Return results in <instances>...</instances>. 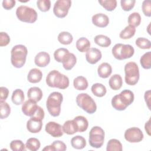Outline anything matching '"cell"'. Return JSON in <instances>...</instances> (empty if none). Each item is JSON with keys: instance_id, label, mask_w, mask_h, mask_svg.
<instances>
[{"instance_id": "obj_1", "label": "cell", "mask_w": 151, "mask_h": 151, "mask_svg": "<svg viewBox=\"0 0 151 151\" xmlns=\"http://www.w3.org/2000/svg\"><path fill=\"white\" fill-rule=\"evenodd\" d=\"M134 94L129 90H124L111 99V106L119 111L124 110L134 101Z\"/></svg>"}, {"instance_id": "obj_2", "label": "cell", "mask_w": 151, "mask_h": 151, "mask_svg": "<svg viewBox=\"0 0 151 151\" xmlns=\"http://www.w3.org/2000/svg\"><path fill=\"white\" fill-rule=\"evenodd\" d=\"M46 83L50 87L65 89L69 86L70 81L67 76L54 70L51 71L47 76Z\"/></svg>"}, {"instance_id": "obj_3", "label": "cell", "mask_w": 151, "mask_h": 151, "mask_svg": "<svg viewBox=\"0 0 151 151\" xmlns=\"http://www.w3.org/2000/svg\"><path fill=\"white\" fill-rule=\"evenodd\" d=\"M28 50L27 47L21 44L16 45L11 51V61L12 65L17 68H21L25 63Z\"/></svg>"}, {"instance_id": "obj_4", "label": "cell", "mask_w": 151, "mask_h": 151, "mask_svg": "<svg viewBox=\"0 0 151 151\" xmlns=\"http://www.w3.org/2000/svg\"><path fill=\"white\" fill-rule=\"evenodd\" d=\"M63 100V96L60 92L54 91L48 96L46 101V107L50 115L57 117L60 114Z\"/></svg>"}, {"instance_id": "obj_5", "label": "cell", "mask_w": 151, "mask_h": 151, "mask_svg": "<svg viewBox=\"0 0 151 151\" xmlns=\"http://www.w3.org/2000/svg\"><path fill=\"white\" fill-rule=\"evenodd\" d=\"M124 80L127 84L134 86L139 80V69L137 64L133 61L127 63L124 66Z\"/></svg>"}, {"instance_id": "obj_6", "label": "cell", "mask_w": 151, "mask_h": 151, "mask_svg": "<svg viewBox=\"0 0 151 151\" xmlns=\"http://www.w3.org/2000/svg\"><path fill=\"white\" fill-rule=\"evenodd\" d=\"M16 15L19 21L27 23H34L38 18L34 9L25 5H21L17 8Z\"/></svg>"}, {"instance_id": "obj_7", "label": "cell", "mask_w": 151, "mask_h": 151, "mask_svg": "<svg viewBox=\"0 0 151 151\" xmlns=\"http://www.w3.org/2000/svg\"><path fill=\"white\" fill-rule=\"evenodd\" d=\"M76 103L78 107L88 114H93L97 110V105L93 99L87 93H80L76 97Z\"/></svg>"}, {"instance_id": "obj_8", "label": "cell", "mask_w": 151, "mask_h": 151, "mask_svg": "<svg viewBox=\"0 0 151 151\" xmlns=\"http://www.w3.org/2000/svg\"><path fill=\"white\" fill-rule=\"evenodd\" d=\"M111 52L115 58L119 60H123L132 57L134 53V50L129 44L118 43L112 48Z\"/></svg>"}, {"instance_id": "obj_9", "label": "cell", "mask_w": 151, "mask_h": 151, "mask_svg": "<svg viewBox=\"0 0 151 151\" xmlns=\"http://www.w3.org/2000/svg\"><path fill=\"white\" fill-rule=\"evenodd\" d=\"M104 131L99 126H94L89 132L88 142L92 147L100 148L104 141Z\"/></svg>"}, {"instance_id": "obj_10", "label": "cell", "mask_w": 151, "mask_h": 151, "mask_svg": "<svg viewBox=\"0 0 151 151\" xmlns=\"http://www.w3.org/2000/svg\"><path fill=\"white\" fill-rule=\"evenodd\" d=\"M71 5L70 0H58L57 1L53 8L54 14L58 18H63L67 16L69 9Z\"/></svg>"}, {"instance_id": "obj_11", "label": "cell", "mask_w": 151, "mask_h": 151, "mask_svg": "<svg viewBox=\"0 0 151 151\" xmlns=\"http://www.w3.org/2000/svg\"><path fill=\"white\" fill-rule=\"evenodd\" d=\"M124 137L126 140L130 143H138L143 139L144 135L139 128L133 127L125 131Z\"/></svg>"}, {"instance_id": "obj_12", "label": "cell", "mask_w": 151, "mask_h": 151, "mask_svg": "<svg viewBox=\"0 0 151 151\" xmlns=\"http://www.w3.org/2000/svg\"><path fill=\"white\" fill-rule=\"evenodd\" d=\"M45 132L54 137H60L63 135V126L55 122H49L45 127Z\"/></svg>"}, {"instance_id": "obj_13", "label": "cell", "mask_w": 151, "mask_h": 151, "mask_svg": "<svg viewBox=\"0 0 151 151\" xmlns=\"http://www.w3.org/2000/svg\"><path fill=\"white\" fill-rule=\"evenodd\" d=\"M102 57L101 51L96 48H90L86 54V61L91 64H94L99 61Z\"/></svg>"}, {"instance_id": "obj_14", "label": "cell", "mask_w": 151, "mask_h": 151, "mask_svg": "<svg viewBox=\"0 0 151 151\" xmlns=\"http://www.w3.org/2000/svg\"><path fill=\"white\" fill-rule=\"evenodd\" d=\"M38 106L37 102H35L30 99L25 101L22 106V111L25 116L32 117L34 115L38 110Z\"/></svg>"}, {"instance_id": "obj_15", "label": "cell", "mask_w": 151, "mask_h": 151, "mask_svg": "<svg viewBox=\"0 0 151 151\" xmlns=\"http://www.w3.org/2000/svg\"><path fill=\"white\" fill-rule=\"evenodd\" d=\"M42 120L35 117H31L27 123V129L32 133H37L40 132L42 129Z\"/></svg>"}, {"instance_id": "obj_16", "label": "cell", "mask_w": 151, "mask_h": 151, "mask_svg": "<svg viewBox=\"0 0 151 151\" xmlns=\"http://www.w3.org/2000/svg\"><path fill=\"white\" fill-rule=\"evenodd\" d=\"M93 24L97 27L104 28L108 25L109 18L107 15L103 13H98L92 17Z\"/></svg>"}, {"instance_id": "obj_17", "label": "cell", "mask_w": 151, "mask_h": 151, "mask_svg": "<svg viewBox=\"0 0 151 151\" xmlns=\"http://www.w3.org/2000/svg\"><path fill=\"white\" fill-rule=\"evenodd\" d=\"M50 62V56L49 54L45 51L40 52L34 58V63L36 65L40 67H45Z\"/></svg>"}, {"instance_id": "obj_18", "label": "cell", "mask_w": 151, "mask_h": 151, "mask_svg": "<svg viewBox=\"0 0 151 151\" xmlns=\"http://www.w3.org/2000/svg\"><path fill=\"white\" fill-rule=\"evenodd\" d=\"M77 63V58L73 53H67L62 61L64 68L66 70H71Z\"/></svg>"}, {"instance_id": "obj_19", "label": "cell", "mask_w": 151, "mask_h": 151, "mask_svg": "<svg viewBox=\"0 0 151 151\" xmlns=\"http://www.w3.org/2000/svg\"><path fill=\"white\" fill-rule=\"evenodd\" d=\"M27 96L29 99L35 102H38L40 101L42 97V91L41 88L38 87H32L28 89Z\"/></svg>"}, {"instance_id": "obj_20", "label": "cell", "mask_w": 151, "mask_h": 151, "mask_svg": "<svg viewBox=\"0 0 151 151\" xmlns=\"http://www.w3.org/2000/svg\"><path fill=\"white\" fill-rule=\"evenodd\" d=\"M97 73L100 77L103 78H108L112 73V67L110 64L103 63L98 67Z\"/></svg>"}, {"instance_id": "obj_21", "label": "cell", "mask_w": 151, "mask_h": 151, "mask_svg": "<svg viewBox=\"0 0 151 151\" xmlns=\"http://www.w3.org/2000/svg\"><path fill=\"white\" fill-rule=\"evenodd\" d=\"M42 77L41 71L38 68H34L30 70L27 76V80L29 83H39Z\"/></svg>"}, {"instance_id": "obj_22", "label": "cell", "mask_w": 151, "mask_h": 151, "mask_svg": "<svg viewBox=\"0 0 151 151\" xmlns=\"http://www.w3.org/2000/svg\"><path fill=\"white\" fill-rule=\"evenodd\" d=\"M63 130L64 133L71 135L78 132V127L74 120H69L64 122L63 125Z\"/></svg>"}, {"instance_id": "obj_23", "label": "cell", "mask_w": 151, "mask_h": 151, "mask_svg": "<svg viewBox=\"0 0 151 151\" xmlns=\"http://www.w3.org/2000/svg\"><path fill=\"white\" fill-rule=\"evenodd\" d=\"M110 87L113 90H119L123 85V80L120 75L116 74L112 76L109 81Z\"/></svg>"}, {"instance_id": "obj_24", "label": "cell", "mask_w": 151, "mask_h": 151, "mask_svg": "<svg viewBox=\"0 0 151 151\" xmlns=\"http://www.w3.org/2000/svg\"><path fill=\"white\" fill-rule=\"evenodd\" d=\"M74 87L77 90H84L88 87V81L83 76H78L74 79Z\"/></svg>"}, {"instance_id": "obj_25", "label": "cell", "mask_w": 151, "mask_h": 151, "mask_svg": "<svg viewBox=\"0 0 151 151\" xmlns=\"http://www.w3.org/2000/svg\"><path fill=\"white\" fill-rule=\"evenodd\" d=\"M73 120L77 125L78 132H84L87 130L88 126V122L85 117L83 116H77L74 117Z\"/></svg>"}, {"instance_id": "obj_26", "label": "cell", "mask_w": 151, "mask_h": 151, "mask_svg": "<svg viewBox=\"0 0 151 151\" xmlns=\"http://www.w3.org/2000/svg\"><path fill=\"white\" fill-rule=\"evenodd\" d=\"M71 145L74 149H82L86 146V140L83 136L77 135L71 139Z\"/></svg>"}, {"instance_id": "obj_27", "label": "cell", "mask_w": 151, "mask_h": 151, "mask_svg": "<svg viewBox=\"0 0 151 151\" xmlns=\"http://www.w3.org/2000/svg\"><path fill=\"white\" fill-rule=\"evenodd\" d=\"M90 41L85 38L81 37L76 41V48L81 52H86L90 47Z\"/></svg>"}, {"instance_id": "obj_28", "label": "cell", "mask_w": 151, "mask_h": 151, "mask_svg": "<svg viewBox=\"0 0 151 151\" xmlns=\"http://www.w3.org/2000/svg\"><path fill=\"white\" fill-rule=\"evenodd\" d=\"M91 92L93 94L98 97H103L107 92L106 87L101 83H95L91 88Z\"/></svg>"}, {"instance_id": "obj_29", "label": "cell", "mask_w": 151, "mask_h": 151, "mask_svg": "<svg viewBox=\"0 0 151 151\" xmlns=\"http://www.w3.org/2000/svg\"><path fill=\"white\" fill-rule=\"evenodd\" d=\"M24 94L21 89L18 88L15 90L12 94V101L15 105H20L23 103L24 101Z\"/></svg>"}, {"instance_id": "obj_30", "label": "cell", "mask_w": 151, "mask_h": 151, "mask_svg": "<svg viewBox=\"0 0 151 151\" xmlns=\"http://www.w3.org/2000/svg\"><path fill=\"white\" fill-rule=\"evenodd\" d=\"M94 41L97 45L101 47H107L110 46L111 43L110 38L101 34L96 35L94 38Z\"/></svg>"}, {"instance_id": "obj_31", "label": "cell", "mask_w": 151, "mask_h": 151, "mask_svg": "<svg viewBox=\"0 0 151 151\" xmlns=\"http://www.w3.org/2000/svg\"><path fill=\"white\" fill-rule=\"evenodd\" d=\"M136 32V28L131 25L126 26L119 34L120 38L123 40H127L133 37Z\"/></svg>"}, {"instance_id": "obj_32", "label": "cell", "mask_w": 151, "mask_h": 151, "mask_svg": "<svg viewBox=\"0 0 151 151\" xmlns=\"http://www.w3.org/2000/svg\"><path fill=\"white\" fill-rule=\"evenodd\" d=\"M122 145L119 140L111 139L107 142L106 147L107 151H122Z\"/></svg>"}, {"instance_id": "obj_33", "label": "cell", "mask_w": 151, "mask_h": 151, "mask_svg": "<svg viewBox=\"0 0 151 151\" xmlns=\"http://www.w3.org/2000/svg\"><path fill=\"white\" fill-rule=\"evenodd\" d=\"M57 39L61 44L64 45H68L72 42L73 37L70 32L67 31H63L58 34Z\"/></svg>"}, {"instance_id": "obj_34", "label": "cell", "mask_w": 151, "mask_h": 151, "mask_svg": "<svg viewBox=\"0 0 151 151\" xmlns=\"http://www.w3.org/2000/svg\"><path fill=\"white\" fill-rule=\"evenodd\" d=\"M41 146L40 140L35 137H31L28 139L25 143L26 149L31 151H37L38 150Z\"/></svg>"}, {"instance_id": "obj_35", "label": "cell", "mask_w": 151, "mask_h": 151, "mask_svg": "<svg viewBox=\"0 0 151 151\" xmlns=\"http://www.w3.org/2000/svg\"><path fill=\"white\" fill-rule=\"evenodd\" d=\"M141 22V17L139 12H133L128 17V23L129 25L133 27H138Z\"/></svg>"}, {"instance_id": "obj_36", "label": "cell", "mask_w": 151, "mask_h": 151, "mask_svg": "<svg viewBox=\"0 0 151 151\" xmlns=\"http://www.w3.org/2000/svg\"><path fill=\"white\" fill-rule=\"evenodd\" d=\"M140 63L143 68L150 69L151 68V52L148 51L145 53L141 57Z\"/></svg>"}, {"instance_id": "obj_37", "label": "cell", "mask_w": 151, "mask_h": 151, "mask_svg": "<svg viewBox=\"0 0 151 151\" xmlns=\"http://www.w3.org/2000/svg\"><path fill=\"white\" fill-rule=\"evenodd\" d=\"M0 113L1 119H4L7 118L11 113V107L5 101H0Z\"/></svg>"}, {"instance_id": "obj_38", "label": "cell", "mask_w": 151, "mask_h": 151, "mask_svg": "<svg viewBox=\"0 0 151 151\" xmlns=\"http://www.w3.org/2000/svg\"><path fill=\"white\" fill-rule=\"evenodd\" d=\"M99 2L108 11H113L117 6V1L116 0H100Z\"/></svg>"}, {"instance_id": "obj_39", "label": "cell", "mask_w": 151, "mask_h": 151, "mask_svg": "<svg viewBox=\"0 0 151 151\" xmlns=\"http://www.w3.org/2000/svg\"><path fill=\"white\" fill-rule=\"evenodd\" d=\"M10 148L13 151H22L25 150V145L21 140H14L9 144Z\"/></svg>"}, {"instance_id": "obj_40", "label": "cell", "mask_w": 151, "mask_h": 151, "mask_svg": "<svg viewBox=\"0 0 151 151\" xmlns=\"http://www.w3.org/2000/svg\"><path fill=\"white\" fill-rule=\"evenodd\" d=\"M69 52V51L64 48H60L57 49L54 52V57L55 61L58 63H62L65 55Z\"/></svg>"}, {"instance_id": "obj_41", "label": "cell", "mask_w": 151, "mask_h": 151, "mask_svg": "<svg viewBox=\"0 0 151 151\" xmlns=\"http://www.w3.org/2000/svg\"><path fill=\"white\" fill-rule=\"evenodd\" d=\"M136 45L141 49H150L151 47L150 41L147 38L139 37L136 40Z\"/></svg>"}, {"instance_id": "obj_42", "label": "cell", "mask_w": 151, "mask_h": 151, "mask_svg": "<svg viewBox=\"0 0 151 151\" xmlns=\"http://www.w3.org/2000/svg\"><path fill=\"white\" fill-rule=\"evenodd\" d=\"M38 8L42 12L49 11L51 7V1L50 0H38L37 1Z\"/></svg>"}, {"instance_id": "obj_43", "label": "cell", "mask_w": 151, "mask_h": 151, "mask_svg": "<svg viewBox=\"0 0 151 151\" xmlns=\"http://www.w3.org/2000/svg\"><path fill=\"white\" fill-rule=\"evenodd\" d=\"M136 3L135 0H122L120 5L122 8L125 11H129L133 8Z\"/></svg>"}, {"instance_id": "obj_44", "label": "cell", "mask_w": 151, "mask_h": 151, "mask_svg": "<svg viewBox=\"0 0 151 151\" xmlns=\"http://www.w3.org/2000/svg\"><path fill=\"white\" fill-rule=\"evenodd\" d=\"M142 11L144 15L150 17L151 16V2L149 0L143 1L142 5Z\"/></svg>"}, {"instance_id": "obj_45", "label": "cell", "mask_w": 151, "mask_h": 151, "mask_svg": "<svg viewBox=\"0 0 151 151\" xmlns=\"http://www.w3.org/2000/svg\"><path fill=\"white\" fill-rule=\"evenodd\" d=\"M54 151H64L67 149L65 144L61 140H55L51 144Z\"/></svg>"}, {"instance_id": "obj_46", "label": "cell", "mask_w": 151, "mask_h": 151, "mask_svg": "<svg viewBox=\"0 0 151 151\" xmlns=\"http://www.w3.org/2000/svg\"><path fill=\"white\" fill-rule=\"evenodd\" d=\"M10 42V37L8 34L5 32H0V46H6Z\"/></svg>"}, {"instance_id": "obj_47", "label": "cell", "mask_w": 151, "mask_h": 151, "mask_svg": "<svg viewBox=\"0 0 151 151\" xmlns=\"http://www.w3.org/2000/svg\"><path fill=\"white\" fill-rule=\"evenodd\" d=\"M15 0H4L2 1V6L5 9L10 10L15 5Z\"/></svg>"}, {"instance_id": "obj_48", "label": "cell", "mask_w": 151, "mask_h": 151, "mask_svg": "<svg viewBox=\"0 0 151 151\" xmlns=\"http://www.w3.org/2000/svg\"><path fill=\"white\" fill-rule=\"evenodd\" d=\"M9 94V90L6 87H0V97L1 101H5Z\"/></svg>"}, {"instance_id": "obj_49", "label": "cell", "mask_w": 151, "mask_h": 151, "mask_svg": "<svg viewBox=\"0 0 151 151\" xmlns=\"http://www.w3.org/2000/svg\"><path fill=\"white\" fill-rule=\"evenodd\" d=\"M144 97H145V101L147 105V107L149 109H150V90H147L145 92V96H144Z\"/></svg>"}, {"instance_id": "obj_50", "label": "cell", "mask_w": 151, "mask_h": 151, "mask_svg": "<svg viewBox=\"0 0 151 151\" xmlns=\"http://www.w3.org/2000/svg\"><path fill=\"white\" fill-rule=\"evenodd\" d=\"M145 129L149 136H150V119H149V120L146 122L145 124Z\"/></svg>"}, {"instance_id": "obj_51", "label": "cell", "mask_w": 151, "mask_h": 151, "mask_svg": "<svg viewBox=\"0 0 151 151\" xmlns=\"http://www.w3.org/2000/svg\"><path fill=\"white\" fill-rule=\"evenodd\" d=\"M42 150H50V151H54L53 150V149H52V146H51V145H50V146H45L43 149H42Z\"/></svg>"}, {"instance_id": "obj_52", "label": "cell", "mask_w": 151, "mask_h": 151, "mask_svg": "<svg viewBox=\"0 0 151 151\" xmlns=\"http://www.w3.org/2000/svg\"><path fill=\"white\" fill-rule=\"evenodd\" d=\"M149 27H150V24H149V25H148V27H147V32H148L149 34V35H150V32H149Z\"/></svg>"}]
</instances>
